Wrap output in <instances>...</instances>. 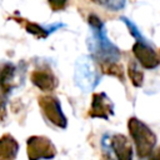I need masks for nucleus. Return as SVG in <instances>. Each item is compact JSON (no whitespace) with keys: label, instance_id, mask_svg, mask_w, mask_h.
<instances>
[{"label":"nucleus","instance_id":"nucleus-1","mask_svg":"<svg viewBox=\"0 0 160 160\" xmlns=\"http://www.w3.org/2000/svg\"><path fill=\"white\" fill-rule=\"evenodd\" d=\"M128 130L135 144L136 155L140 159L150 158L156 145L155 132L140 119L132 116L128 120Z\"/></svg>","mask_w":160,"mask_h":160},{"label":"nucleus","instance_id":"nucleus-2","mask_svg":"<svg viewBox=\"0 0 160 160\" xmlns=\"http://www.w3.org/2000/svg\"><path fill=\"white\" fill-rule=\"evenodd\" d=\"M75 82L84 91L92 90L99 82L98 70L90 58L84 56L78 60L75 69Z\"/></svg>","mask_w":160,"mask_h":160},{"label":"nucleus","instance_id":"nucleus-3","mask_svg":"<svg viewBox=\"0 0 160 160\" xmlns=\"http://www.w3.org/2000/svg\"><path fill=\"white\" fill-rule=\"evenodd\" d=\"M38 102L41 112L51 124L60 129H65L68 126V119L61 110V105L58 98L51 95H42L38 99Z\"/></svg>","mask_w":160,"mask_h":160},{"label":"nucleus","instance_id":"nucleus-4","mask_svg":"<svg viewBox=\"0 0 160 160\" xmlns=\"http://www.w3.org/2000/svg\"><path fill=\"white\" fill-rule=\"evenodd\" d=\"M26 152L29 159H50L56 155V149L46 136L34 135L26 140Z\"/></svg>","mask_w":160,"mask_h":160},{"label":"nucleus","instance_id":"nucleus-5","mask_svg":"<svg viewBox=\"0 0 160 160\" xmlns=\"http://www.w3.org/2000/svg\"><path fill=\"white\" fill-rule=\"evenodd\" d=\"M132 54L138 62L148 70H152L160 65V58L155 50L148 44V41L136 40L132 45Z\"/></svg>","mask_w":160,"mask_h":160},{"label":"nucleus","instance_id":"nucleus-6","mask_svg":"<svg viewBox=\"0 0 160 160\" xmlns=\"http://www.w3.org/2000/svg\"><path fill=\"white\" fill-rule=\"evenodd\" d=\"M112 115H114V104L108 98V95L105 92H94L91 96L89 116L108 120Z\"/></svg>","mask_w":160,"mask_h":160},{"label":"nucleus","instance_id":"nucleus-7","mask_svg":"<svg viewBox=\"0 0 160 160\" xmlns=\"http://www.w3.org/2000/svg\"><path fill=\"white\" fill-rule=\"evenodd\" d=\"M30 80L38 89L45 92L54 91L59 85L56 75L49 68H38L32 70L30 74Z\"/></svg>","mask_w":160,"mask_h":160},{"label":"nucleus","instance_id":"nucleus-8","mask_svg":"<svg viewBox=\"0 0 160 160\" xmlns=\"http://www.w3.org/2000/svg\"><path fill=\"white\" fill-rule=\"evenodd\" d=\"M109 145L112 150V152L115 154V156L120 160H130L132 159L134 151H132V146L129 141V139L122 135V134H115L110 138L109 140Z\"/></svg>","mask_w":160,"mask_h":160},{"label":"nucleus","instance_id":"nucleus-9","mask_svg":"<svg viewBox=\"0 0 160 160\" xmlns=\"http://www.w3.org/2000/svg\"><path fill=\"white\" fill-rule=\"evenodd\" d=\"M19 142L10 134H4L0 138V160L15 159L19 151Z\"/></svg>","mask_w":160,"mask_h":160},{"label":"nucleus","instance_id":"nucleus-10","mask_svg":"<svg viewBox=\"0 0 160 160\" xmlns=\"http://www.w3.org/2000/svg\"><path fill=\"white\" fill-rule=\"evenodd\" d=\"M16 68L11 62H6L0 69V89L2 94H9L15 86Z\"/></svg>","mask_w":160,"mask_h":160},{"label":"nucleus","instance_id":"nucleus-11","mask_svg":"<svg viewBox=\"0 0 160 160\" xmlns=\"http://www.w3.org/2000/svg\"><path fill=\"white\" fill-rule=\"evenodd\" d=\"M12 20H15L16 22L21 24L29 34L34 35V36L38 38V39H46V38L49 36V34L52 31V30H50V29H45L44 26H41V25L36 24V22L29 21V20H26V19H21V18L15 19V18H14Z\"/></svg>","mask_w":160,"mask_h":160},{"label":"nucleus","instance_id":"nucleus-12","mask_svg":"<svg viewBox=\"0 0 160 160\" xmlns=\"http://www.w3.org/2000/svg\"><path fill=\"white\" fill-rule=\"evenodd\" d=\"M100 64V69L104 74L110 75V76H115L118 78L121 82L125 81V75H124V68L121 64H119L118 61H106V62H99Z\"/></svg>","mask_w":160,"mask_h":160},{"label":"nucleus","instance_id":"nucleus-13","mask_svg":"<svg viewBox=\"0 0 160 160\" xmlns=\"http://www.w3.org/2000/svg\"><path fill=\"white\" fill-rule=\"evenodd\" d=\"M128 76L135 88H141L144 84V72L139 69L138 64L131 60L128 64Z\"/></svg>","mask_w":160,"mask_h":160},{"label":"nucleus","instance_id":"nucleus-14","mask_svg":"<svg viewBox=\"0 0 160 160\" xmlns=\"http://www.w3.org/2000/svg\"><path fill=\"white\" fill-rule=\"evenodd\" d=\"M91 1L111 11H119L126 4V0H91Z\"/></svg>","mask_w":160,"mask_h":160},{"label":"nucleus","instance_id":"nucleus-15","mask_svg":"<svg viewBox=\"0 0 160 160\" xmlns=\"http://www.w3.org/2000/svg\"><path fill=\"white\" fill-rule=\"evenodd\" d=\"M121 20H122V22L128 26V29H129V32L131 34V36L135 39V40H141V41H146V39L142 36V34L140 32V30L138 29V26L134 24V22H131L128 18H121Z\"/></svg>","mask_w":160,"mask_h":160},{"label":"nucleus","instance_id":"nucleus-16","mask_svg":"<svg viewBox=\"0 0 160 160\" xmlns=\"http://www.w3.org/2000/svg\"><path fill=\"white\" fill-rule=\"evenodd\" d=\"M48 2L52 11H61L66 8L69 0H48Z\"/></svg>","mask_w":160,"mask_h":160},{"label":"nucleus","instance_id":"nucleus-17","mask_svg":"<svg viewBox=\"0 0 160 160\" xmlns=\"http://www.w3.org/2000/svg\"><path fill=\"white\" fill-rule=\"evenodd\" d=\"M6 118V106H5V100L2 96H0V121H2Z\"/></svg>","mask_w":160,"mask_h":160},{"label":"nucleus","instance_id":"nucleus-18","mask_svg":"<svg viewBox=\"0 0 160 160\" xmlns=\"http://www.w3.org/2000/svg\"><path fill=\"white\" fill-rule=\"evenodd\" d=\"M154 158H158V159H160V148H159V150H158V152L154 155Z\"/></svg>","mask_w":160,"mask_h":160}]
</instances>
